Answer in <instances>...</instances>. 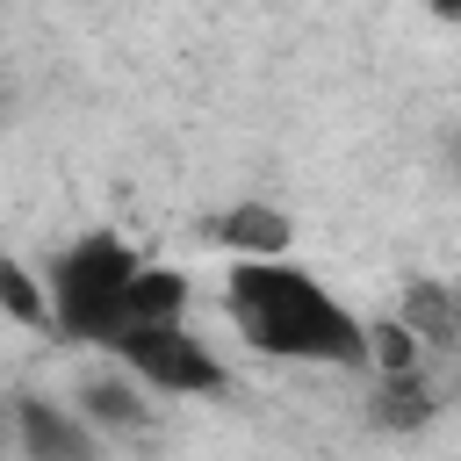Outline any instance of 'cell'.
Masks as SVG:
<instances>
[{
  "instance_id": "6da1fadb",
  "label": "cell",
  "mask_w": 461,
  "mask_h": 461,
  "mask_svg": "<svg viewBox=\"0 0 461 461\" xmlns=\"http://www.w3.org/2000/svg\"><path fill=\"white\" fill-rule=\"evenodd\" d=\"M223 317L238 324V339L267 360H303V367H367V324L303 267H288V252L267 259H238L230 288H223Z\"/></svg>"
},
{
  "instance_id": "7a4b0ae2",
  "label": "cell",
  "mask_w": 461,
  "mask_h": 461,
  "mask_svg": "<svg viewBox=\"0 0 461 461\" xmlns=\"http://www.w3.org/2000/svg\"><path fill=\"white\" fill-rule=\"evenodd\" d=\"M137 252L115 238V230H86L72 238L50 274H43V303H50V324L72 339V346H115V331L130 324V281H137Z\"/></svg>"
},
{
  "instance_id": "3957f363",
  "label": "cell",
  "mask_w": 461,
  "mask_h": 461,
  "mask_svg": "<svg viewBox=\"0 0 461 461\" xmlns=\"http://www.w3.org/2000/svg\"><path fill=\"white\" fill-rule=\"evenodd\" d=\"M108 353H115L144 389H158V396H216V389H223V360H216L180 317H166V324H122Z\"/></svg>"
},
{
  "instance_id": "277c9868",
  "label": "cell",
  "mask_w": 461,
  "mask_h": 461,
  "mask_svg": "<svg viewBox=\"0 0 461 461\" xmlns=\"http://www.w3.org/2000/svg\"><path fill=\"white\" fill-rule=\"evenodd\" d=\"M14 425H22V447H29L36 461H86V454H94V425H86V411L22 396V403H14Z\"/></svg>"
},
{
  "instance_id": "5b68a950",
  "label": "cell",
  "mask_w": 461,
  "mask_h": 461,
  "mask_svg": "<svg viewBox=\"0 0 461 461\" xmlns=\"http://www.w3.org/2000/svg\"><path fill=\"white\" fill-rule=\"evenodd\" d=\"M209 238L230 245L238 259H267V252H288L295 223H288V209H274V202H230L223 216H209Z\"/></svg>"
},
{
  "instance_id": "8992f818",
  "label": "cell",
  "mask_w": 461,
  "mask_h": 461,
  "mask_svg": "<svg viewBox=\"0 0 461 461\" xmlns=\"http://www.w3.org/2000/svg\"><path fill=\"white\" fill-rule=\"evenodd\" d=\"M403 324L425 339V346H461V295L439 288V281H418L403 295Z\"/></svg>"
},
{
  "instance_id": "52a82bcc",
  "label": "cell",
  "mask_w": 461,
  "mask_h": 461,
  "mask_svg": "<svg viewBox=\"0 0 461 461\" xmlns=\"http://www.w3.org/2000/svg\"><path fill=\"white\" fill-rule=\"evenodd\" d=\"M166 317H187V274L137 267V281H130V324H166Z\"/></svg>"
},
{
  "instance_id": "ba28073f",
  "label": "cell",
  "mask_w": 461,
  "mask_h": 461,
  "mask_svg": "<svg viewBox=\"0 0 461 461\" xmlns=\"http://www.w3.org/2000/svg\"><path fill=\"white\" fill-rule=\"evenodd\" d=\"M375 418H382V425H403V432H418V425L432 418V389L418 382V367H403V375H382Z\"/></svg>"
},
{
  "instance_id": "9c48e42d",
  "label": "cell",
  "mask_w": 461,
  "mask_h": 461,
  "mask_svg": "<svg viewBox=\"0 0 461 461\" xmlns=\"http://www.w3.org/2000/svg\"><path fill=\"white\" fill-rule=\"evenodd\" d=\"M79 411H86L94 425H122V432H137V425H144L137 375H130V382H86V389H79Z\"/></svg>"
},
{
  "instance_id": "30bf717a",
  "label": "cell",
  "mask_w": 461,
  "mask_h": 461,
  "mask_svg": "<svg viewBox=\"0 0 461 461\" xmlns=\"http://www.w3.org/2000/svg\"><path fill=\"white\" fill-rule=\"evenodd\" d=\"M0 310L14 317V324H50V303H43V281L14 259V252H0Z\"/></svg>"
},
{
  "instance_id": "8fae6325",
  "label": "cell",
  "mask_w": 461,
  "mask_h": 461,
  "mask_svg": "<svg viewBox=\"0 0 461 461\" xmlns=\"http://www.w3.org/2000/svg\"><path fill=\"white\" fill-rule=\"evenodd\" d=\"M418 331L403 324V317H389V324H367V367H382V375H403V367H418Z\"/></svg>"
},
{
  "instance_id": "7c38bea8",
  "label": "cell",
  "mask_w": 461,
  "mask_h": 461,
  "mask_svg": "<svg viewBox=\"0 0 461 461\" xmlns=\"http://www.w3.org/2000/svg\"><path fill=\"white\" fill-rule=\"evenodd\" d=\"M425 7H432L439 22H461V0H425Z\"/></svg>"
}]
</instances>
